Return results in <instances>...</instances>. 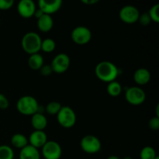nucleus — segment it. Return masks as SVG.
I'll use <instances>...</instances> for the list:
<instances>
[{"mask_svg":"<svg viewBox=\"0 0 159 159\" xmlns=\"http://www.w3.org/2000/svg\"><path fill=\"white\" fill-rule=\"evenodd\" d=\"M95 74L99 80L109 83L116 80L119 75V69L113 62L102 61L96 65Z\"/></svg>","mask_w":159,"mask_h":159,"instance_id":"1","label":"nucleus"},{"mask_svg":"<svg viewBox=\"0 0 159 159\" xmlns=\"http://www.w3.org/2000/svg\"><path fill=\"white\" fill-rule=\"evenodd\" d=\"M42 39L37 33L30 31L23 35L21 45L23 51L30 55L39 53L41 48Z\"/></svg>","mask_w":159,"mask_h":159,"instance_id":"2","label":"nucleus"},{"mask_svg":"<svg viewBox=\"0 0 159 159\" xmlns=\"http://www.w3.org/2000/svg\"><path fill=\"white\" fill-rule=\"evenodd\" d=\"M39 103L36 98L32 96H23L18 99L16 109L21 114L25 116H32L37 113Z\"/></svg>","mask_w":159,"mask_h":159,"instance_id":"3","label":"nucleus"},{"mask_svg":"<svg viewBox=\"0 0 159 159\" xmlns=\"http://www.w3.org/2000/svg\"><path fill=\"white\" fill-rule=\"evenodd\" d=\"M76 114L72 108L68 106L62 107L57 114V120L61 127L65 128H71L76 123Z\"/></svg>","mask_w":159,"mask_h":159,"instance_id":"4","label":"nucleus"},{"mask_svg":"<svg viewBox=\"0 0 159 159\" xmlns=\"http://www.w3.org/2000/svg\"><path fill=\"white\" fill-rule=\"evenodd\" d=\"M81 148L88 154H96L101 150L102 144L99 138L95 135H85L82 138L80 142Z\"/></svg>","mask_w":159,"mask_h":159,"instance_id":"5","label":"nucleus"},{"mask_svg":"<svg viewBox=\"0 0 159 159\" xmlns=\"http://www.w3.org/2000/svg\"><path fill=\"white\" fill-rule=\"evenodd\" d=\"M71 37L73 41L79 45L88 43L92 39V32L85 26H78L72 30Z\"/></svg>","mask_w":159,"mask_h":159,"instance_id":"6","label":"nucleus"},{"mask_svg":"<svg viewBox=\"0 0 159 159\" xmlns=\"http://www.w3.org/2000/svg\"><path fill=\"white\" fill-rule=\"evenodd\" d=\"M125 99L127 102L134 106L141 105L146 99V94L140 87L131 86L125 93Z\"/></svg>","mask_w":159,"mask_h":159,"instance_id":"7","label":"nucleus"},{"mask_svg":"<svg viewBox=\"0 0 159 159\" xmlns=\"http://www.w3.org/2000/svg\"><path fill=\"white\" fill-rule=\"evenodd\" d=\"M41 152L45 159H60L62 155V149L57 141H48L41 148Z\"/></svg>","mask_w":159,"mask_h":159,"instance_id":"8","label":"nucleus"},{"mask_svg":"<svg viewBox=\"0 0 159 159\" xmlns=\"http://www.w3.org/2000/svg\"><path fill=\"white\" fill-rule=\"evenodd\" d=\"M140 12L136 6L127 5L123 6L119 12V17L126 23H134L138 22L140 16Z\"/></svg>","mask_w":159,"mask_h":159,"instance_id":"9","label":"nucleus"},{"mask_svg":"<svg viewBox=\"0 0 159 159\" xmlns=\"http://www.w3.org/2000/svg\"><path fill=\"white\" fill-rule=\"evenodd\" d=\"M51 66L54 72L64 73L68 69L70 66V57L65 53H60L53 58Z\"/></svg>","mask_w":159,"mask_h":159,"instance_id":"10","label":"nucleus"},{"mask_svg":"<svg viewBox=\"0 0 159 159\" xmlns=\"http://www.w3.org/2000/svg\"><path fill=\"white\" fill-rule=\"evenodd\" d=\"M36 9L37 6L33 0H20L17 4L19 14L23 18H30L34 16Z\"/></svg>","mask_w":159,"mask_h":159,"instance_id":"11","label":"nucleus"},{"mask_svg":"<svg viewBox=\"0 0 159 159\" xmlns=\"http://www.w3.org/2000/svg\"><path fill=\"white\" fill-rule=\"evenodd\" d=\"M62 6L61 0H39L38 7L44 14L55 13Z\"/></svg>","mask_w":159,"mask_h":159,"instance_id":"12","label":"nucleus"},{"mask_svg":"<svg viewBox=\"0 0 159 159\" xmlns=\"http://www.w3.org/2000/svg\"><path fill=\"white\" fill-rule=\"evenodd\" d=\"M48 141V136L43 130H34L30 134L28 139L30 145L37 149L41 148Z\"/></svg>","mask_w":159,"mask_h":159,"instance_id":"13","label":"nucleus"},{"mask_svg":"<svg viewBox=\"0 0 159 159\" xmlns=\"http://www.w3.org/2000/svg\"><path fill=\"white\" fill-rule=\"evenodd\" d=\"M151 79V73L147 68H139L134 73V80L137 84L141 85H146Z\"/></svg>","mask_w":159,"mask_h":159,"instance_id":"14","label":"nucleus"},{"mask_svg":"<svg viewBox=\"0 0 159 159\" xmlns=\"http://www.w3.org/2000/svg\"><path fill=\"white\" fill-rule=\"evenodd\" d=\"M20 159H40V153L39 149L33 147V146L26 145L23 148L20 149Z\"/></svg>","mask_w":159,"mask_h":159,"instance_id":"15","label":"nucleus"},{"mask_svg":"<svg viewBox=\"0 0 159 159\" xmlns=\"http://www.w3.org/2000/svg\"><path fill=\"white\" fill-rule=\"evenodd\" d=\"M54 26V20L51 15L43 14L39 19H37V27L41 32H49Z\"/></svg>","mask_w":159,"mask_h":159,"instance_id":"16","label":"nucleus"},{"mask_svg":"<svg viewBox=\"0 0 159 159\" xmlns=\"http://www.w3.org/2000/svg\"><path fill=\"white\" fill-rule=\"evenodd\" d=\"M31 124L35 130H43L48 126V119L43 113H36L32 115Z\"/></svg>","mask_w":159,"mask_h":159,"instance_id":"17","label":"nucleus"},{"mask_svg":"<svg viewBox=\"0 0 159 159\" xmlns=\"http://www.w3.org/2000/svg\"><path fill=\"white\" fill-rule=\"evenodd\" d=\"M43 62H44V60H43V56L39 53L31 54L28 58L29 67L32 70H36V71L40 69V68L43 65Z\"/></svg>","mask_w":159,"mask_h":159,"instance_id":"18","label":"nucleus"},{"mask_svg":"<svg viewBox=\"0 0 159 159\" xmlns=\"http://www.w3.org/2000/svg\"><path fill=\"white\" fill-rule=\"evenodd\" d=\"M28 143V138L23 134H15L11 138V144L16 148H23L29 144Z\"/></svg>","mask_w":159,"mask_h":159,"instance_id":"19","label":"nucleus"},{"mask_svg":"<svg viewBox=\"0 0 159 159\" xmlns=\"http://www.w3.org/2000/svg\"><path fill=\"white\" fill-rule=\"evenodd\" d=\"M107 91L110 96L116 97L120 95L122 92V85L117 81H113V82H109L107 87Z\"/></svg>","mask_w":159,"mask_h":159,"instance_id":"20","label":"nucleus"},{"mask_svg":"<svg viewBox=\"0 0 159 159\" xmlns=\"http://www.w3.org/2000/svg\"><path fill=\"white\" fill-rule=\"evenodd\" d=\"M158 156L155 148L151 146H146L141 149L140 152L141 159H155Z\"/></svg>","mask_w":159,"mask_h":159,"instance_id":"21","label":"nucleus"},{"mask_svg":"<svg viewBox=\"0 0 159 159\" xmlns=\"http://www.w3.org/2000/svg\"><path fill=\"white\" fill-rule=\"evenodd\" d=\"M56 48V43L53 39L46 38L44 40H42L41 42V48L40 50L46 53H51L54 51Z\"/></svg>","mask_w":159,"mask_h":159,"instance_id":"22","label":"nucleus"},{"mask_svg":"<svg viewBox=\"0 0 159 159\" xmlns=\"http://www.w3.org/2000/svg\"><path fill=\"white\" fill-rule=\"evenodd\" d=\"M0 159H14V152L9 145H0Z\"/></svg>","mask_w":159,"mask_h":159,"instance_id":"23","label":"nucleus"},{"mask_svg":"<svg viewBox=\"0 0 159 159\" xmlns=\"http://www.w3.org/2000/svg\"><path fill=\"white\" fill-rule=\"evenodd\" d=\"M62 106L60 102L57 101H52L48 103V105L45 107V110L48 112V114L51 115H57L60 110L61 109Z\"/></svg>","mask_w":159,"mask_h":159,"instance_id":"24","label":"nucleus"},{"mask_svg":"<svg viewBox=\"0 0 159 159\" xmlns=\"http://www.w3.org/2000/svg\"><path fill=\"white\" fill-rule=\"evenodd\" d=\"M152 21L158 23L159 22V4H155L150 8L148 12Z\"/></svg>","mask_w":159,"mask_h":159,"instance_id":"25","label":"nucleus"},{"mask_svg":"<svg viewBox=\"0 0 159 159\" xmlns=\"http://www.w3.org/2000/svg\"><path fill=\"white\" fill-rule=\"evenodd\" d=\"M138 21L139 22L141 26H146L150 24L151 22H152V20H151V17L149 16L148 12H144L142 14H140V16L138 18Z\"/></svg>","mask_w":159,"mask_h":159,"instance_id":"26","label":"nucleus"},{"mask_svg":"<svg viewBox=\"0 0 159 159\" xmlns=\"http://www.w3.org/2000/svg\"><path fill=\"white\" fill-rule=\"evenodd\" d=\"M148 126L151 130H158L159 129V117L155 116L151 118L148 122Z\"/></svg>","mask_w":159,"mask_h":159,"instance_id":"27","label":"nucleus"},{"mask_svg":"<svg viewBox=\"0 0 159 159\" xmlns=\"http://www.w3.org/2000/svg\"><path fill=\"white\" fill-rule=\"evenodd\" d=\"M14 5L13 0H0V9L7 10L12 7Z\"/></svg>","mask_w":159,"mask_h":159,"instance_id":"28","label":"nucleus"},{"mask_svg":"<svg viewBox=\"0 0 159 159\" xmlns=\"http://www.w3.org/2000/svg\"><path fill=\"white\" fill-rule=\"evenodd\" d=\"M39 71H40V74L43 76H49L53 72V70L51 65H43Z\"/></svg>","mask_w":159,"mask_h":159,"instance_id":"29","label":"nucleus"},{"mask_svg":"<svg viewBox=\"0 0 159 159\" xmlns=\"http://www.w3.org/2000/svg\"><path fill=\"white\" fill-rule=\"evenodd\" d=\"M9 102L7 98H6V96L2 94V93H0V109L5 110V109L9 107Z\"/></svg>","mask_w":159,"mask_h":159,"instance_id":"30","label":"nucleus"},{"mask_svg":"<svg viewBox=\"0 0 159 159\" xmlns=\"http://www.w3.org/2000/svg\"><path fill=\"white\" fill-rule=\"evenodd\" d=\"M82 2L86 5H93L99 2V0H82Z\"/></svg>","mask_w":159,"mask_h":159,"instance_id":"31","label":"nucleus"},{"mask_svg":"<svg viewBox=\"0 0 159 159\" xmlns=\"http://www.w3.org/2000/svg\"><path fill=\"white\" fill-rule=\"evenodd\" d=\"M43 14H44V13H43V12H42V11L40 10V9L38 8V9H36V11H35V12H34V16L37 19H39L40 16H41L42 15H43Z\"/></svg>","mask_w":159,"mask_h":159,"instance_id":"32","label":"nucleus"},{"mask_svg":"<svg viewBox=\"0 0 159 159\" xmlns=\"http://www.w3.org/2000/svg\"><path fill=\"white\" fill-rule=\"evenodd\" d=\"M107 159H120V158L119 157L116 156V155H110V156H109Z\"/></svg>","mask_w":159,"mask_h":159,"instance_id":"33","label":"nucleus"},{"mask_svg":"<svg viewBox=\"0 0 159 159\" xmlns=\"http://www.w3.org/2000/svg\"><path fill=\"white\" fill-rule=\"evenodd\" d=\"M156 116L159 117V104H158L156 107Z\"/></svg>","mask_w":159,"mask_h":159,"instance_id":"34","label":"nucleus"},{"mask_svg":"<svg viewBox=\"0 0 159 159\" xmlns=\"http://www.w3.org/2000/svg\"><path fill=\"white\" fill-rule=\"evenodd\" d=\"M123 159H132L131 158H130V157H129V156H127V157H124V158Z\"/></svg>","mask_w":159,"mask_h":159,"instance_id":"35","label":"nucleus"},{"mask_svg":"<svg viewBox=\"0 0 159 159\" xmlns=\"http://www.w3.org/2000/svg\"><path fill=\"white\" fill-rule=\"evenodd\" d=\"M155 159H159V157H158V156H157V157H156V158H155Z\"/></svg>","mask_w":159,"mask_h":159,"instance_id":"36","label":"nucleus"},{"mask_svg":"<svg viewBox=\"0 0 159 159\" xmlns=\"http://www.w3.org/2000/svg\"><path fill=\"white\" fill-rule=\"evenodd\" d=\"M0 23H1V20H0Z\"/></svg>","mask_w":159,"mask_h":159,"instance_id":"37","label":"nucleus"}]
</instances>
